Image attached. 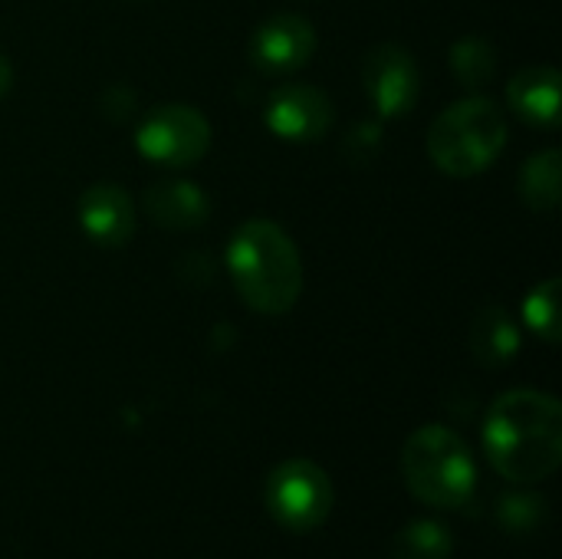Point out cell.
Wrapping results in <instances>:
<instances>
[{"label": "cell", "mask_w": 562, "mask_h": 559, "mask_svg": "<svg viewBox=\"0 0 562 559\" xmlns=\"http://www.w3.org/2000/svg\"><path fill=\"white\" fill-rule=\"evenodd\" d=\"M484 455L510 484H540L562 461V405L550 392L510 389L484 418Z\"/></svg>", "instance_id": "obj_1"}, {"label": "cell", "mask_w": 562, "mask_h": 559, "mask_svg": "<svg viewBox=\"0 0 562 559\" xmlns=\"http://www.w3.org/2000/svg\"><path fill=\"white\" fill-rule=\"evenodd\" d=\"M224 264L240 300L260 316H286L303 293V257L293 237L267 221H244L224 250Z\"/></svg>", "instance_id": "obj_2"}, {"label": "cell", "mask_w": 562, "mask_h": 559, "mask_svg": "<svg viewBox=\"0 0 562 559\" xmlns=\"http://www.w3.org/2000/svg\"><path fill=\"white\" fill-rule=\"evenodd\" d=\"M510 128L504 109L491 96H468L441 109L428 128V158L451 178L487 171L507 148Z\"/></svg>", "instance_id": "obj_3"}, {"label": "cell", "mask_w": 562, "mask_h": 559, "mask_svg": "<svg viewBox=\"0 0 562 559\" xmlns=\"http://www.w3.org/2000/svg\"><path fill=\"white\" fill-rule=\"evenodd\" d=\"M402 478L408 491L438 511H454L477 488L471 448L448 425H422L402 448Z\"/></svg>", "instance_id": "obj_4"}, {"label": "cell", "mask_w": 562, "mask_h": 559, "mask_svg": "<svg viewBox=\"0 0 562 559\" xmlns=\"http://www.w3.org/2000/svg\"><path fill=\"white\" fill-rule=\"evenodd\" d=\"M211 122L201 109L165 102L142 115L135 128V152L158 168H191L211 152Z\"/></svg>", "instance_id": "obj_5"}, {"label": "cell", "mask_w": 562, "mask_h": 559, "mask_svg": "<svg viewBox=\"0 0 562 559\" xmlns=\"http://www.w3.org/2000/svg\"><path fill=\"white\" fill-rule=\"evenodd\" d=\"M263 497L270 517L293 534H310L333 514V481L310 458H290L277 465L267 478Z\"/></svg>", "instance_id": "obj_6"}, {"label": "cell", "mask_w": 562, "mask_h": 559, "mask_svg": "<svg viewBox=\"0 0 562 559\" xmlns=\"http://www.w3.org/2000/svg\"><path fill=\"white\" fill-rule=\"evenodd\" d=\"M362 86L382 119H402L422 99V69L405 46L379 43L362 59Z\"/></svg>", "instance_id": "obj_7"}, {"label": "cell", "mask_w": 562, "mask_h": 559, "mask_svg": "<svg viewBox=\"0 0 562 559\" xmlns=\"http://www.w3.org/2000/svg\"><path fill=\"white\" fill-rule=\"evenodd\" d=\"M316 26L300 13L267 16L247 43V59L260 76H290L316 56Z\"/></svg>", "instance_id": "obj_8"}, {"label": "cell", "mask_w": 562, "mask_h": 559, "mask_svg": "<svg viewBox=\"0 0 562 559\" xmlns=\"http://www.w3.org/2000/svg\"><path fill=\"white\" fill-rule=\"evenodd\" d=\"M333 99L313 82H280L263 105V125L277 138L296 145L319 142L333 128Z\"/></svg>", "instance_id": "obj_9"}, {"label": "cell", "mask_w": 562, "mask_h": 559, "mask_svg": "<svg viewBox=\"0 0 562 559\" xmlns=\"http://www.w3.org/2000/svg\"><path fill=\"white\" fill-rule=\"evenodd\" d=\"M76 221L82 234L105 250H119L132 241L138 224V208L132 194L115 181H95L79 194Z\"/></svg>", "instance_id": "obj_10"}, {"label": "cell", "mask_w": 562, "mask_h": 559, "mask_svg": "<svg viewBox=\"0 0 562 559\" xmlns=\"http://www.w3.org/2000/svg\"><path fill=\"white\" fill-rule=\"evenodd\" d=\"M142 211L151 224L168 231H194L204 227L211 217V198L201 185L184 178H165L155 181L142 194Z\"/></svg>", "instance_id": "obj_11"}, {"label": "cell", "mask_w": 562, "mask_h": 559, "mask_svg": "<svg viewBox=\"0 0 562 559\" xmlns=\"http://www.w3.org/2000/svg\"><path fill=\"white\" fill-rule=\"evenodd\" d=\"M507 105L520 122L533 128L560 125L562 76L553 66H527L514 72V79L507 82Z\"/></svg>", "instance_id": "obj_12"}, {"label": "cell", "mask_w": 562, "mask_h": 559, "mask_svg": "<svg viewBox=\"0 0 562 559\" xmlns=\"http://www.w3.org/2000/svg\"><path fill=\"white\" fill-rule=\"evenodd\" d=\"M471 353L487 369H504L520 356V326L504 306H484L471 320Z\"/></svg>", "instance_id": "obj_13"}, {"label": "cell", "mask_w": 562, "mask_h": 559, "mask_svg": "<svg viewBox=\"0 0 562 559\" xmlns=\"http://www.w3.org/2000/svg\"><path fill=\"white\" fill-rule=\"evenodd\" d=\"M520 198L530 211L550 214L562 201V152L560 148H543L530 155L520 168L517 178Z\"/></svg>", "instance_id": "obj_14"}, {"label": "cell", "mask_w": 562, "mask_h": 559, "mask_svg": "<svg viewBox=\"0 0 562 559\" xmlns=\"http://www.w3.org/2000/svg\"><path fill=\"white\" fill-rule=\"evenodd\" d=\"M448 69L464 89H484L497 76V49L484 36H464L448 49Z\"/></svg>", "instance_id": "obj_15"}, {"label": "cell", "mask_w": 562, "mask_h": 559, "mask_svg": "<svg viewBox=\"0 0 562 559\" xmlns=\"http://www.w3.org/2000/svg\"><path fill=\"white\" fill-rule=\"evenodd\" d=\"M454 537L438 521H415L392 537L389 559H451Z\"/></svg>", "instance_id": "obj_16"}, {"label": "cell", "mask_w": 562, "mask_h": 559, "mask_svg": "<svg viewBox=\"0 0 562 559\" xmlns=\"http://www.w3.org/2000/svg\"><path fill=\"white\" fill-rule=\"evenodd\" d=\"M560 303H562V280L550 277L543 283H537L527 300H524V323L530 333H537L547 346H557L562 336V320H560Z\"/></svg>", "instance_id": "obj_17"}, {"label": "cell", "mask_w": 562, "mask_h": 559, "mask_svg": "<svg viewBox=\"0 0 562 559\" xmlns=\"http://www.w3.org/2000/svg\"><path fill=\"white\" fill-rule=\"evenodd\" d=\"M501 517L507 527H533L543 517V501L540 497H524L514 494L501 504Z\"/></svg>", "instance_id": "obj_18"}, {"label": "cell", "mask_w": 562, "mask_h": 559, "mask_svg": "<svg viewBox=\"0 0 562 559\" xmlns=\"http://www.w3.org/2000/svg\"><path fill=\"white\" fill-rule=\"evenodd\" d=\"M382 148V128L372 125V122H362L356 132H349L346 138V152H352L356 161H369L375 152Z\"/></svg>", "instance_id": "obj_19"}, {"label": "cell", "mask_w": 562, "mask_h": 559, "mask_svg": "<svg viewBox=\"0 0 562 559\" xmlns=\"http://www.w3.org/2000/svg\"><path fill=\"white\" fill-rule=\"evenodd\" d=\"M10 89H13V66H10V59L0 53V99H3Z\"/></svg>", "instance_id": "obj_20"}]
</instances>
